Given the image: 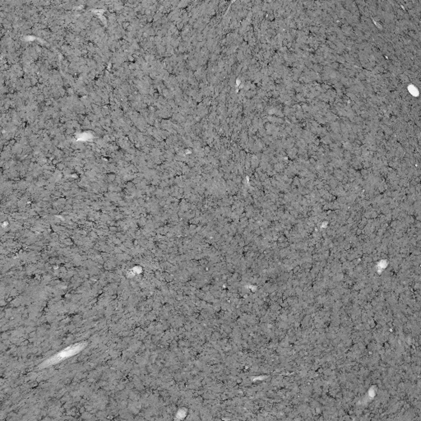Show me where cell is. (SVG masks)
<instances>
[{
  "label": "cell",
  "mask_w": 421,
  "mask_h": 421,
  "mask_svg": "<svg viewBox=\"0 0 421 421\" xmlns=\"http://www.w3.org/2000/svg\"><path fill=\"white\" fill-rule=\"evenodd\" d=\"M84 346H85V343H80V344L72 345L70 347L62 350L61 352L59 353L58 355H55L54 357L45 361V365H53V364L59 362L60 360L70 357L72 355H75L77 353L79 352L80 350H83V348Z\"/></svg>",
  "instance_id": "cell-1"
}]
</instances>
